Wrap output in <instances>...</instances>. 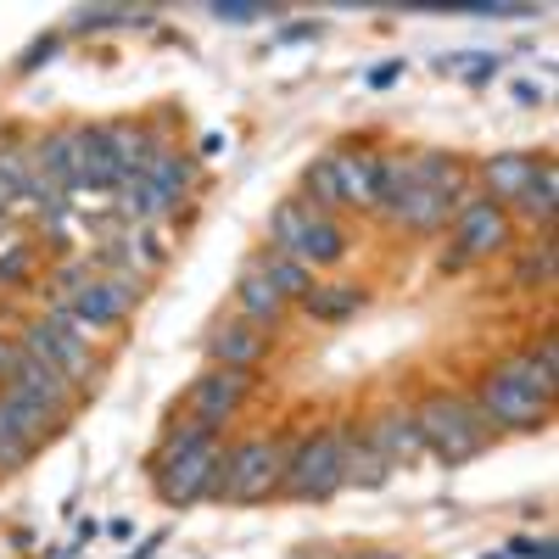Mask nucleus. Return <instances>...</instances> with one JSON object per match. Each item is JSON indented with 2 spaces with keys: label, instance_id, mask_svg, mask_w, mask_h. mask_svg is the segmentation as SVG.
Listing matches in <instances>:
<instances>
[{
  "label": "nucleus",
  "instance_id": "f8f14e48",
  "mask_svg": "<svg viewBox=\"0 0 559 559\" xmlns=\"http://www.w3.org/2000/svg\"><path fill=\"white\" fill-rule=\"evenodd\" d=\"M207 353H213V364L247 369V376H252V369L263 364V353H269V336L258 331V324H247V319H224V324H213Z\"/></svg>",
  "mask_w": 559,
  "mask_h": 559
},
{
  "label": "nucleus",
  "instance_id": "f03ea898",
  "mask_svg": "<svg viewBox=\"0 0 559 559\" xmlns=\"http://www.w3.org/2000/svg\"><path fill=\"white\" fill-rule=\"evenodd\" d=\"M292 442L280 437H247L236 448H224V471H218V498L229 503H263L280 492V476H286Z\"/></svg>",
  "mask_w": 559,
  "mask_h": 559
},
{
  "label": "nucleus",
  "instance_id": "aec40b11",
  "mask_svg": "<svg viewBox=\"0 0 559 559\" xmlns=\"http://www.w3.org/2000/svg\"><path fill=\"white\" fill-rule=\"evenodd\" d=\"M342 258H347V229H342L331 213H313L308 229H302L297 263H308V269H331V263H342Z\"/></svg>",
  "mask_w": 559,
  "mask_h": 559
},
{
  "label": "nucleus",
  "instance_id": "72a5a7b5",
  "mask_svg": "<svg viewBox=\"0 0 559 559\" xmlns=\"http://www.w3.org/2000/svg\"><path fill=\"white\" fill-rule=\"evenodd\" d=\"M207 12H213L218 23H236V28H241V23H263V17H269L263 0H213Z\"/></svg>",
  "mask_w": 559,
  "mask_h": 559
},
{
  "label": "nucleus",
  "instance_id": "e433bc0d",
  "mask_svg": "<svg viewBox=\"0 0 559 559\" xmlns=\"http://www.w3.org/2000/svg\"><path fill=\"white\" fill-rule=\"evenodd\" d=\"M319 28H324V23H292V28H280L274 39H280V45H302V39H319Z\"/></svg>",
  "mask_w": 559,
  "mask_h": 559
},
{
  "label": "nucleus",
  "instance_id": "a878e982",
  "mask_svg": "<svg viewBox=\"0 0 559 559\" xmlns=\"http://www.w3.org/2000/svg\"><path fill=\"white\" fill-rule=\"evenodd\" d=\"M498 376H503V381H515V386L532 392V397H543V403L559 397V376H554V369H543L532 353H509V358L498 364Z\"/></svg>",
  "mask_w": 559,
  "mask_h": 559
},
{
  "label": "nucleus",
  "instance_id": "f257e3e1",
  "mask_svg": "<svg viewBox=\"0 0 559 559\" xmlns=\"http://www.w3.org/2000/svg\"><path fill=\"white\" fill-rule=\"evenodd\" d=\"M414 426H419V442H426L431 459H442L448 471L453 464H471L487 453V437L492 426L476 414L471 397H453V392H431L426 403L414 408Z\"/></svg>",
  "mask_w": 559,
  "mask_h": 559
},
{
  "label": "nucleus",
  "instance_id": "b1692460",
  "mask_svg": "<svg viewBox=\"0 0 559 559\" xmlns=\"http://www.w3.org/2000/svg\"><path fill=\"white\" fill-rule=\"evenodd\" d=\"M118 213H123L129 224H157L163 213H174V202L157 191L146 174H129V179L118 185Z\"/></svg>",
  "mask_w": 559,
  "mask_h": 559
},
{
  "label": "nucleus",
  "instance_id": "a211bd4d",
  "mask_svg": "<svg viewBox=\"0 0 559 559\" xmlns=\"http://www.w3.org/2000/svg\"><path fill=\"white\" fill-rule=\"evenodd\" d=\"M0 403H7L12 426H17V431H23V437H28L34 448H39L45 437H57V431L68 426V419H62L57 408H45V403H39V397H28L23 386H0Z\"/></svg>",
  "mask_w": 559,
  "mask_h": 559
},
{
  "label": "nucleus",
  "instance_id": "c85d7f7f",
  "mask_svg": "<svg viewBox=\"0 0 559 559\" xmlns=\"http://www.w3.org/2000/svg\"><path fill=\"white\" fill-rule=\"evenodd\" d=\"M152 23V12H118V7H90V12H79L68 28L73 34H107V28H146Z\"/></svg>",
  "mask_w": 559,
  "mask_h": 559
},
{
  "label": "nucleus",
  "instance_id": "4468645a",
  "mask_svg": "<svg viewBox=\"0 0 559 559\" xmlns=\"http://www.w3.org/2000/svg\"><path fill=\"white\" fill-rule=\"evenodd\" d=\"M236 308H241V319L247 324H258V331H269V324H280V319H286V297H280L274 286H269V280L247 263L241 269V280H236Z\"/></svg>",
  "mask_w": 559,
  "mask_h": 559
},
{
  "label": "nucleus",
  "instance_id": "20e7f679",
  "mask_svg": "<svg viewBox=\"0 0 559 559\" xmlns=\"http://www.w3.org/2000/svg\"><path fill=\"white\" fill-rule=\"evenodd\" d=\"M515 247V224H509V213L487 197H471L459 213H453V252H442V274H459L471 269L481 258H498Z\"/></svg>",
  "mask_w": 559,
  "mask_h": 559
},
{
  "label": "nucleus",
  "instance_id": "39448f33",
  "mask_svg": "<svg viewBox=\"0 0 559 559\" xmlns=\"http://www.w3.org/2000/svg\"><path fill=\"white\" fill-rule=\"evenodd\" d=\"M17 347L34 353V358H45L51 369H62V376H68L79 392H90V386L102 381V364L90 358V342H84L79 331H68V324H57V319H34V324H23Z\"/></svg>",
  "mask_w": 559,
  "mask_h": 559
},
{
  "label": "nucleus",
  "instance_id": "2eb2a0df",
  "mask_svg": "<svg viewBox=\"0 0 559 559\" xmlns=\"http://www.w3.org/2000/svg\"><path fill=\"white\" fill-rule=\"evenodd\" d=\"M532 174H537V157L532 152H498V157H487L481 163V179H487V202H498V207H509L526 185H532Z\"/></svg>",
  "mask_w": 559,
  "mask_h": 559
},
{
  "label": "nucleus",
  "instance_id": "58836bf2",
  "mask_svg": "<svg viewBox=\"0 0 559 559\" xmlns=\"http://www.w3.org/2000/svg\"><path fill=\"white\" fill-rule=\"evenodd\" d=\"M515 102H521V107H537V102H543V90L521 79V84H515Z\"/></svg>",
  "mask_w": 559,
  "mask_h": 559
},
{
  "label": "nucleus",
  "instance_id": "9d476101",
  "mask_svg": "<svg viewBox=\"0 0 559 559\" xmlns=\"http://www.w3.org/2000/svg\"><path fill=\"white\" fill-rule=\"evenodd\" d=\"M464 202V185H437V191H419V185H408L403 191V202L392 207V224H403V229H419V236H431V229H442Z\"/></svg>",
  "mask_w": 559,
  "mask_h": 559
},
{
  "label": "nucleus",
  "instance_id": "473e14b6",
  "mask_svg": "<svg viewBox=\"0 0 559 559\" xmlns=\"http://www.w3.org/2000/svg\"><path fill=\"white\" fill-rule=\"evenodd\" d=\"M34 280V247H0V286H28Z\"/></svg>",
  "mask_w": 559,
  "mask_h": 559
},
{
  "label": "nucleus",
  "instance_id": "7ed1b4c3",
  "mask_svg": "<svg viewBox=\"0 0 559 559\" xmlns=\"http://www.w3.org/2000/svg\"><path fill=\"white\" fill-rule=\"evenodd\" d=\"M280 492L297 498V503H324V498L342 492V426H324V431L292 442Z\"/></svg>",
  "mask_w": 559,
  "mask_h": 559
},
{
  "label": "nucleus",
  "instance_id": "a19ab883",
  "mask_svg": "<svg viewBox=\"0 0 559 559\" xmlns=\"http://www.w3.org/2000/svg\"><path fill=\"white\" fill-rule=\"evenodd\" d=\"M157 548H163V532H157V537H146V543H140V554H129V559H152Z\"/></svg>",
  "mask_w": 559,
  "mask_h": 559
},
{
  "label": "nucleus",
  "instance_id": "7c9ffc66",
  "mask_svg": "<svg viewBox=\"0 0 559 559\" xmlns=\"http://www.w3.org/2000/svg\"><path fill=\"white\" fill-rule=\"evenodd\" d=\"M554 258H559V252H554V236H543V247L521 258L515 286H548V280H554Z\"/></svg>",
  "mask_w": 559,
  "mask_h": 559
},
{
  "label": "nucleus",
  "instance_id": "412c9836",
  "mask_svg": "<svg viewBox=\"0 0 559 559\" xmlns=\"http://www.w3.org/2000/svg\"><path fill=\"white\" fill-rule=\"evenodd\" d=\"M554 202H559V168H554V157H537V174H532V185H526V191L515 197V202H509V207H515L526 224H554ZM503 207V213H509Z\"/></svg>",
  "mask_w": 559,
  "mask_h": 559
},
{
  "label": "nucleus",
  "instance_id": "9b49d317",
  "mask_svg": "<svg viewBox=\"0 0 559 559\" xmlns=\"http://www.w3.org/2000/svg\"><path fill=\"white\" fill-rule=\"evenodd\" d=\"M364 442L376 448L392 471L397 464H414L419 453H426V442H419V426H414V408H386V414H376L364 426Z\"/></svg>",
  "mask_w": 559,
  "mask_h": 559
},
{
  "label": "nucleus",
  "instance_id": "79ce46f5",
  "mask_svg": "<svg viewBox=\"0 0 559 559\" xmlns=\"http://www.w3.org/2000/svg\"><path fill=\"white\" fill-rule=\"evenodd\" d=\"M487 559H509V554H487Z\"/></svg>",
  "mask_w": 559,
  "mask_h": 559
},
{
  "label": "nucleus",
  "instance_id": "5701e85b",
  "mask_svg": "<svg viewBox=\"0 0 559 559\" xmlns=\"http://www.w3.org/2000/svg\"><path fill=\"white\" fill-rule=\"evenodd\" d=\"M96 134H102V146L112 152V163L123 168V179L129 174H146V157L157 146L146 129H134V123H96Z\"/></svg>",
  "mask_w": 559,
  "mask_h": 559
},
{
  "label": "nucleus",
  "instance_id": "dca6fc26",
  "mask_svg": "<svg viewBox=\"0 0 559 559\" xmlns=\"http://www.w3.org/2000/svg\"><path fill=\"white\" fill-rule=\"evenodd\" d=\"M364 302H369V292L353 286V280H324V286L313 280V292L302 297V313L319 319V324H342V319H353Z\"/></svg>",
  "mask_w": 559,
  "mask_h": 559
},
{
  "label": "nucleus",
  "instance_id": "6e6552de",
  "mask_svg": "<svg viewBox=\"0 0 559 559\" xmlns=\"http://www.w3.org/2000/svg\"><path fill=\"white\" fill-rule=\"evenodd\" d=\"M247 392H252V376H247V369L213 364L207 376L191 381V392H185V408H191V419H202V426H224V419L247 403Z\"/></svg>",
  "mask_w": 559,
  "mask_h": 559
},
{
  "label": "nucleus",
  "instance_id": "f704fd0d",
  "mask_svg": "<svg viewBox=\"0 0 559 559\" xmlns=\"http://www.w3.org/2000/svg\"><path fill=\"white\" fill-rule=\"evenodd\" d=\"M57 45H62V34H39V39L28 45V51L17 57V73H39L45 62H51V57H57Z\"/></svg>",
  "mask_w": 559,
  "mask_h": 559
},
{
  "label": "nucleus",
  "instance_id": "0eeeda50",
  "mask_svg": "<svg viewBox=\"0 0 559 559\" xmlns=\"http://www.w3.org/2000/svg\"><path fill=\"white\" fill-rule=\"evenodd\" d=\"M476 414L487 419V426H503V431H543L554 419V403L521 392L515 381H503L498 369H487L481 386H476Z\"/></svg>",
  "mask_w": 559,
  "mask_h": 559
},
{
  "label": "nucleus",
  "instance_id": "423d86ee",
  "mask_svg": "<svg viewBox=\"0 0 559 559\" xmlns=\"http://www.w3.org/2000/svg\"><path fill=\"white\" fill-rule=\"evenodd\" d=\"M218 471H224V442L213 437V442H202L197 453L163 464V471L152 476V487H157V498H163L168 509H191V503H202V498H218Z\"/></svg>",
  "mask_w": 559,
  "mask_h": 559
},
{
  "label": "nucleus",
  "instance_id": "cd10ccee",
  "mask_svg": "<svg viewBox=\"0 0 559 559\" xmlns=\"http://www.w3.org/2000/svg\"><path fill=\"white\" fill-rule=\"evenodd\" d=\"M302 191H308V207H313V213H336V207H342V185H336L331 157H319V163L302 168Z\"/></svg>",
  "mask_w": 559,
  "mask_h": 559
},
{
  "label": "nucleus",
  "instance_id": "1a4fd4ad",
  "mask_svg": "<svg viewBox=\"0 0 559 559\" xmlns=\"http://www.w3.org/2000/svg\"><path fill=\"white\" fill-rule=\"evenodd\" d=\"M7 386H23L28 397H39L45 408H57L62 419H68V414L79 408V397H84V392H79V386L62 376V369H51L45 358H34V353H23V347H17V364H12Z\"/></svg>",
  "mask_w": 559,
  "mask_h": 559
},
{
  "label": "nucleus",
  "instance_id": "4be33fe9",
  "mask_svg": "<svg viewBox=\"0 0 559 559\" xmlns=\"http://www.w3.org/2000/svg\"><path fill=\"white\" fill-rule=\"evenodd\" d=\"M252 269H258L286 302H302V297L313 292V269L297 263V258H286V252H274V247H263V252L252 258Z\"/></svg>",
  "mask_w": 559,
  "mask_h": 559
},
{
  "label": "nucleus",
  "instance_id": "f3484780",
  "mask_svg": "<svg viewBox=\"0 0 559 559\" xmlns=\"http://www.w3.org/2000/svg\"><path fill=\"white\" fill-rule=\"evenodd\" d=\"M336 185H342V207H376V152H331Z\"/></svg>",
  "mask_w": 559,
  "mask_h": 559
},
{
  "label": "nucleus",
  "instance_id": "4c0bfd02",
  "mask_svg": "<svg viewBox=\"0 0 559 559\" xmlns=\"http://www.w3.org/2000/svg\"><path fill=\"white\" fill-rule=\"evenodd\" d=\"M12 364H17V336H7V331H0V386H7Z\"/></svg>",
  "mask_w": 559,
  "mask_h": 559
},
{
  "label": "nucleus",
  "instance_id": "c9c22d12",
  "mask_svg": "<svg viewBox=\"0 0 559 559\" xmlns=\"http://www.w3.org/2000/svg\"><path fill=\"white\" fill-rule=\"evenodd\" d=\"M403 79V62H381V68H369V90H392Z\"/></svg>",
  "mask_w": 559,
  "mask_h": 559
},
{
  "label": "nucleus",
  "instance_id": "ddd939ff",
  "mask_svg": "<svg viewBox=\"0 0 559 559\" xmlns=\"http://www.w3.org/2000/svg\"><path fill=\"white\" fill-rule=\"evenodd\" d=\"M386 476H392V464L369 448L353 426H342V487H364V492H376V487H386Z\"/></svg>",
  "mask_w": 559,
  "mask_h": 559
},
{
  "label": "nucleus",
  "instance_id": "ea45409f",
  "mask_svg": "<svg viewBox=\"0 0 559 559\" xmlns=\"http://www.w3.org/2000/svg\"><path fill=\"white\" fill-rule=\"evenodd\" d=\"M218 152H229V134H207L202 140V157H218Z\"/></svg>",
  "mask_w": 559,
  "mask_h": 559
},
{
  "label": "nucleus",
  "instance_id": "bb28decb",
  "mask_svg": "<svg viewBox=\"0 0 559 559\" xmlns=\"http://www.w3.org/2000/svg\"><path fill=\"white\" fill-rule=\"evenodd\" d=\"M218 437V426H202V419H185V426H174L157 448H152V459H146V471L157 476L163 464H174V459H185V453H197L202 442H213Z\"/></svg>",
  "mask_w": 559,
  "mask_h": 559
},
{
  "label": "nucleus",
  "instance_id": "6ab92c4d",
  "mask_svg": "<svg viewBox=\"0 0 559 559\" xmlns=\"http://www.w3.org/2000/svg\"><path fill=\"white\" fill-rule=\"evenodd\" d=\"M146 179L157 185V191L179 207L185 197L197 191V179H202V168L191 163V157H179V152H168V146H152V157H146Z\"/></svg>",
  "mask_w": 559,
  "mask_h": 559
},
{
  "label": "nucleus",
  "instance_id": "c756f323",
  "mask_svg": "<svg viewBox=\"0 0 559 559\" xmlns=\"http://www.w3.org/2000/svg\"><path fill=\"white\" fill-rule=\"evenodd\" d=\"M28 459H34V442L12 426L7 403H0V476H17V471H28Z\"/></svg>",
  "mask_w": 559,
  "mask_h": 559
},
{
  "label": "nucleus",
  "instance_id": "393cba45",
  "mask_svg": "<svg viewBox=\"0 0 559 559\" xmlns=\"http://www.w3.org/2000/svg\"><path fill=\"white\" fill-rule=\"evenodd\" d=\"M308 218H313V207H308L302 197H286V202L269 213V247H274V252H286V258H297Z\"/></svg>",
  "mask_w": 559,
  "mask_h": 559
},
{
  "label": "nucleus",
  "instance_id": "2f4dec72",
  "mask_svg": "<svg viewBox=\"0 0 559 559\" xmlns=\"http://www.w3.org/2000/svg\"><path fill=\"white\" fill-rule=\"evenodd\" d=\"M442 68L464 73L471 84H487V79L503 68V57H492V51H453V57H442Z\"/></svg>",
  "mask_w": 559,
  "mask_h": 559
}]
</instances>
